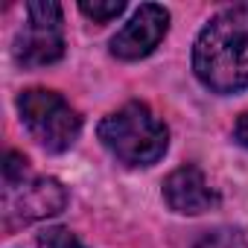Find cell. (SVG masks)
<instances>
[{"mask_svg":"<svg viewBox=\"0 0 248 248\" xmlns=\"http://www.w3.org/2000/svg\"><path fill=\"white\" fill-rule=\"evenodd\" d=\"M193 70L213 93L248 88V3L222 9L196 38Z\"/></svg>","mask_w":248,"mask_h":248,"instance_id":"1","label":"cell"},{"mask_svg":"<svg viewBox=\"0 0 248 248\" xmlns=\"http://www.w3.org/2000/svg\"><path fill=\"white\" fill-rule=\"evenodd\" d=\"M102 146L126 167H152L164 158L170 132L143 102H126L96 129Z\"/></svg>","mask_w":248,"mask_h":248,"instance_id":"2","label":"cell"},{"mask_svg":"<svg viewBox=\"0 0 248 248\" xmlns=\"http://www.w3.org/2000/svg\"><path fill=\"white\" fill-rule=\"evenodd\" d=\"M18 114L24 129L47 152H64L82 132V120L64 96L47 88H30L18 96Z\"/></svg>","mask_w":248,"mask_h":248,"instance_id":"3","label":"cell"},{"mask_svg":"<svg viewBox=\"0 0 248 248\" xmlns=\"http://www.w3.org/2000/svg\"><path fill=\"white\" fill-rule=\"evenodd\" d=\"M15 62L21 67H44L64 56L62 6L53 0L27 3V24L15 35Z\"/></svg>","mask_w":248,"mask_h":248,"instance_id":"4","label":"cell"},{"mask_svg":"<svg viewBox=\"0 0 248 248\" xmlns=\"http://www.w3.org/2000/svg\"><path fill=\"white\" fill-rule=\"evenodd\" d=\"M67 190L56 178H32L30 172L15 181H3V222L6 228L30 225L62 213Z\"/></svg>","mask_w":248,"mask_h":248,"instance_id":"5","label":"cell"},{"mask_svg":"<svg viewBox=\"0 0 248 248\" xmlns=\"http://www.w3.org/2000/svg\"><path fill=\"white\" fill-rule=\"evenodd\" d=\"M167 30H170V12L158 3H143L132 15V21L111 38V53L126 62L143 59L164 41Z\"/></svg>","mask_w":248,"mask_h":248,"instance_id":"6","label":"cell"},{"mask_svg":"<svg viewBox=\"0 0 248 248\" xmlns=\"http://www.w3.org/2000/svg\"><path fill=\"white\" fill-rule=\"evenodd\" d=\"M164 199L175 213H187V216L204 213L219 204V196L210 190L204 172L193 164L170 172V178L164 181Z\"/></svg>","mask_w":248,"mask_h":248,"instance_id":"7","label":"cell"},{"mask_svg":"<svg viewBox=\"0 0 248 248\" xmlns=\"http://www.w3.org/2000/svg\"><path fill=\"white\" fill-rule=\"evenodd\" d=\"M193 248H248V242L239 228H213L202 233Z\"/></svg>","mask_w":248,"mask_h":248,"instance_id":"8","label":"cell"},{"mask_svg":"<svg viewBox=\"0 0 248 248\" xmlns=\"http://www.w3.org/2000/svg\"><path fill=\"white\" fill-rule=\"evenodd\" d=\"M123 9H126L123 0H82L79 3V12L91 18L93 24H108L117 15H123Z\"/></svg>","mask_w":248,"mask_h":248,"instance_id":"9","label":"cell"},{"mask_svg":"<svg viewBox=\"0 0 248 248\" xmlns=\"http://www.w3.org/2000/svg\"><path fill=\"white\" fill-rule=\"evenodd\" d=\"M38 242H41V248H85L76 239V233H70L67 228H50L38 236Z\"/></svg>","mask_w":248,"mask_h":248,"instance_id":"10","label":"cell"},{"mask_svg":"<svg viewBox=\"0 0 248 248\" xmlns=\"http://www.w3.org/2000/svg\"><path fill=\"white\" fill-rule=\"evenodd\" d=\"M233 140L248 149V111L239 114V120H236V126H233Z\"/></svg>","mask_w":248,"mask_h":248,"instance_id":"11","label":"cell"}]
</instances>
